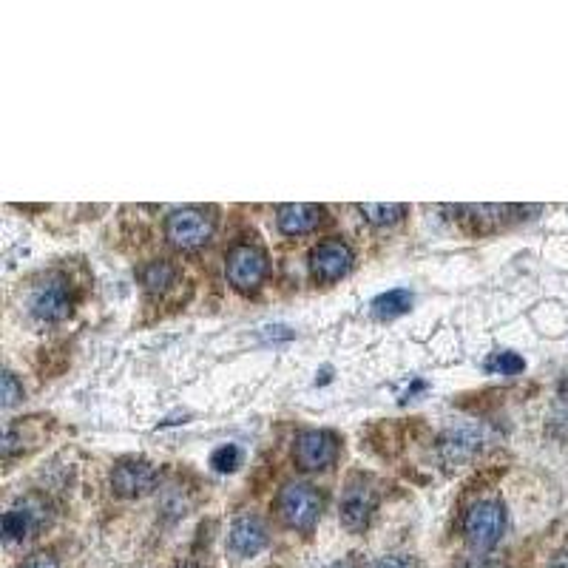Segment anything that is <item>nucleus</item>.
Wrapping results in <instances>:
<instances>
[{
  "mask_svg": "<svg viewBox=\"0 0 568 568\" xmlns=\"http://www.w3.org/2000/svg\"><path fill=\"white\" fill-rule=\"evenodd\" d=\"M321 211L319 205H310V202H290V205H282L276 211V225L279 231L287 233V236H302V233H310L319 228Z\"/></svg>",
  "mask_w": 568,
  "mask_h": 568,
  "instance_id": "12",
  "label": "nucleus"
},
{
  "mask_svg": "<svg viewBox=\"0 0 568 568\" xmlns=\"http://www.w3.org/2000/svg\"><path fill=\"white\" fill-rule=\"evenodd\" d=\"M480 446H483L480 426H452L444 435V441H441V455H444L446 463H463L469 461V458H475L480 452Z\"/></svg>",
  "mask_w": 568,
  "mask_h": 568,
  "instance_id": "11",
  "label": "nucleus"
},
{
  "mask_svg": "<svg viewBox=\"0 0 568 568\" xmlns=\"http://www.w3.org/2000/svg\"><path fill=\"white\" fill-rule=\"evenodd\" d=\"M506 532V509L497 500H480L463 517V537L472 551H489Z\"/></svg>",
  "mask_w": 568,
  "mask_h": 568,
  "instance_id": "2",
  "label": "nucleus"
},
{
  "mask_svg": "<svg viewBox=\"0 0 568 568\" xmlns=\"http://www.w3.org/2000/svg\"><path fill=\"white\" fill-rule=\"evenodd\" d=\"M310 267H313V276L319 282H338L353 267V250L341 239L321 242L319 248H313V253H310Z\"/></svg>",
  "mask_w": 568,
  "mask_h": 568,
  "instance_id": "8",
  "label": "nucleus"
},
{
  "mask_svg": "<svg viewBox=\"0 0 568 568\" xmlns=\"http://www.w3.org/2000/svg\"><path fill=\"white\" fill-rule=\"evenodd\" d=\"M225 273H228V282L239 290V293H253L259 290L267 276V259L265 253L253 245H236L228 253V262H225Z\"/></svg>",
  "mask_w": 568,
  "mask_h": 568,
  "instance_id": "6",
  "label": "nucleus"
},
{
  "mask_svg": "<svg viewBox=\"0 0 568 568\" xmlns=\"http://www.w3.org/2000/svg\"><path fill=\"white\" fill-rule=\"evenodd\" d=\"M321 495L316 492V486L293 480L284 483L282 492L276 497V512L282 517L284 526L296 529V532H313L321 517Z\"/></svg>",
  "mask_w": 568,
  "mask_h": 568,
  "instance_id": "1",
  "label": "nucleus"
},
{
  "mask_svg": "<svg viewBox=\"0 0 568 568\" xmlns=\"http://www.w3.org/2000/svg\"><path fill=\"white\" fill-rule=\"evenodd\" d=\"M177 568H199V566H191V563H182V566H177Z\"/></svg>",
  "mask_w": 568,
  "mask_h": 568,
  "instance_id": "25",
  "label": "nucleus"
},
{
  "mask_svg": "<svg viewBox=\"0 0 568 568\" xmlns=\"http://www.w3.org/2000/svg\"><path fill=\"white\" fill-rule=\"evenodd\" d=\"M375 506H378V495H375L373 483L364 475H355L347 480V486L341 492V503H338L341 526L353 534L364 532L373 520Z\"/></svg>",
  "mask_w": 568,
  "mask_h": 568,
  "instance_id": "3",
  "label": "nucleus"
},
{
  "mask_svg": "<svg viewBox=\"0 0 568 568\" xmlns=\"http://www.w3.org/2000/svg\"><path fill=\"white\" fill-rule=\"evenodd\" d=\"M23 398V384L15 373H3V407H15Z\"/></svg>",
  "mask_w": 568,
  "mask_h": 568,
  "instance_id": "19",
  "label": "nucleus"
},
{
  "mask_svg": "<svg viewBox=\"0 0 568 568\" xmlns=\"http://www.w3.org/2000/svg\"><path fill=\"white\" fill-rule=\"evenodd\" d=\"M157 469L154 463L140 458H125L111 469V489L120 497H142L157 489Z\"/></svg>",
  "mask_w": 568,
  "mask_h": 568,
  "instance_id": "7",
  "label": "nucleus"
},
{
  "mask_svg": "<svg viewBox=\"0 0 568 568\" xmlns=\"http://www.w3.org/2000/svg\"><path fill=\"white\" fill-rule=\"evenodd\" d=\"M71 313V293L63 279H46L32 293V316L40 321H63Z\"/></svg>",
  "mask_w": 568,
  "mask_h": 568,
  "instance_id": "9",
  "label": "nucleus"
},
{
  "mask_svg": "<svg viewBox=\"0 0 568 568\" xmlns=\"http://www.w3.org/2000/svg\"><path fill=\"white\" fill-rule=\"evenodd\" d=\"M463 568H506L503 563H497V560H486V557H475V560H469Z\"/></svg>",
  "mask_w": 568,
  "mask_h": 568,
  "instance_id": "22",
  "label": "nucleus"
},
{
  "mask_svg": "<svg viewBox=\"0 0 568 568\" xmlns=\"http://www.w3.org/2000/svg\"><path fill=\"white\" fill-rule=\"evenodd\" d=\"M228 543L239 557H253L267 546V526L256 515H242L231 523Z\"/></svg>",
  "mask_w": 568,
  "mask_h": 568,
  "instance_id": "10",
  "label": "nucleus"
},
{
  "mask_svg": "<svg viewBox=\"0 0 568 568\" xmlns=\"http://www.w3.org/2000/svg\"><path fill=\"white\" fill-rule=\"evenodd\" d=\"M409 307H412V293L404 290V287H395V290H387L381 293L373 302V316L375 319H398L404 316Z\"/></svg>",
  "mask_w": 568,
  "mask_h": 568,
  "instance_id": "14",
  "label": "nucleus"
},
{
  "mask_svg": "<svg viewBox=\"0 0 568 568\" xmlns=\"http://www.w3.org/2000/svg\"><path fill=\"white\" fill-rule=\"evenodd\" d=\"M174 279H177V270H174L171 262H165V259H154V262H148V265L140 270V282L148 293L168 290V287L174 284Z\"/></svg>",
  "mask_w": 568,
  "mask_h": 568,
  "instance_id": "15",
  "label": "nucleus"
},
{
  "mask_svg": "<svg viewBox=\"0 0 568 568\" xmlns=\"http://www.w3.org/2000/svg\"><path fill=\"white\" fill-rule=\"evenodd\" d=\"M358 211L373 225H395L407 213V205H375V202H367V205H358Z\"/></svg>",
  "mask_w": 568,
  "mask_h": 568,
  "instance_id": "16",
  "label": "nucleus"
},
{
  "mask_svg": "<svg viewBox=\"0 0 568 568\" xmlns=\"http://www.w3.org/2000/svg\"><path fill=\"white\" fill-rule=\"evenodd\" d=\"M486 370L497 375H517L526 370V361H523V355L512 353V350H500L486 361Z\"/></svg>",
  "mask_w": 568,
  "mask_h": 568,
  "instance_id": "17",
  "label": "nucleus"
},
{
  "mask_svg": "<svg viewBox=\"0 0 568 568\" xmlns=\"http://www.w3.org/2000/svg\"><path fill=\"white\" fill-rule=\"evenodd\" d=\"M20 568H60V563H57L52 551H37L32 557H26Z\"/></svg>",
  "mask_w": 568,
  "mask_h": 568,
  "instance_id": "20",
  "label": "nucleus"
},
{
  "mask_svg": "<svg viewBox=\"0 0 568 568\" xmlns=\"http://www.w3.org/2000/svg\"><path fill=\"white\" fill-rule=\"evenodd\" d=\"M549 568H568V551H560V554L551 560Z\"/></svg>",
  "mask_w": 568,
  "mask_h": 568,
  "instance_id": "23",
  "label": "nucleus"
},
{
  "mask_svg": "<svg viewBox=\"0 0 568 568\" xmlns=\"http://www.w3.org/2000/svg\"><path fill=\"white\" fill-rule=\"evenodd\" d=\"M211 466L216 472H233V469L239 466V446L236 444L219 446V449L211 455Z\"/></svg>",
  "mask_w": 568,
  "mask_h": 568,
  "instance_id": "18",
  "label": "nucleus"
},
{
  "mask_svg": "<svg viewBox=\"0 0 568 568\" xmlns=\"http://www.w3.org/2000/svg\"><path fill=\"white\" fill-rule=\"evenodd\" d=\"M293 458L304 472H324L338 458V438L327 429H304L296 435Z\"/></svg>",
  "mask_w": 568,
  "mask_h": 568,
  "instance_id": "5",
  "label": "nucleus"
},
{
  "mask_svg": "<svg viewBox=\"0 0 568 568\" xmlns=\"http://www.w3.org/2000/svg\"><path fill=\"white\" fill-rule=\"evenodd\" d=\"M333 568H358V566H355L353 560H344V563H336V566H333Z\"/></svg>",
  "mask_w": 568,
  "mask_h": 568,
  "instance_id": "24",
  "label": "nucleus"
},
{
  "mask_svg": "<svg viewBox=\"0 0 568 568\" xmlns=\"http://www.w3.org/2000/svg\"><path fill=\"white\" fill-rule=\"evenodd\" d=\"M370 568H415V563L404 554H387V557H378Z\"/></svg>",
  "mask_w": 568,
  "mask_h": 568,
  "instance_id": "21",
  "label": "nucleus"
},
{
  "mask_svg": "<svg viewBox=\"0 0 568 568\" xmlns=\"http://www.w3.org/2000/svg\"><path fill=\"white\" fill-rule=\"evenodd\" d=\"M37 526H40V517H37V509H32L29 503L12 506V509L3 515V537H6V543L26 540L29 534L35 532Z\"/></svg>",
  "mask_w": 568,
  "mask_h": 568,
  "instance_id": "13",
  "label": "nucleus"
},
{
  "mask_svg": "<svg viewBox=\"0 0 568 568\" xmlns=\"http://www.w3.org/2000/svg\"><path fill=\"white\" fill-rule=\"evenodd\" d=\"M213 236V219L199 208H179L165 219V239L177 250H196Z\"/></svg>",
  "mask_w": 568,
  "mask_h": 568,
  "instance_id": "4",
  "label": "nucleus"
}]
</instances>
